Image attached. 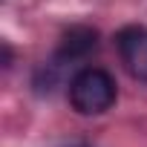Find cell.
I'll use <instances>...</instances> for the list:
<instances>
[{"label":"cell","mask_w":147,"mask_h":147,"mask_svg":"<svg viewBox=\"0 0 147 147\" xmlns=\"http://www.w3.org/2000/svg\"><path fill=\"white\" fill-rule=\"evenodd\" d=\"M115 43L124 69L136 81H147V26H124Z\"/></svg>","instance_id":"obj_2"},{"label":"cell","mask_w":147,"mask_h":147,"mask_svg":"<svg viewBox=\"0 0 147 147\" xmlns=\"http://www.w3.org/2000/svg\"><path fill=\"white\" fill-rule=\"evenodd\" d=\"M98 43V32L92 26H69L61 40H58V52H55V61L66 63V61H81L87 58Z\"/></svg>","instance_id":"obj_3"},{"label":"cell","mask_w":147,"mask_h":147,"mask_svg":"<svg viewBox=\"0 0 147 147\" xmlns=\"http://www.w3.org/2000/svg\"><path fill=\"white\" fill-rule=\"evenodd\" d=\"M69 104L81 115H101L115 104V81L107 69L87 66L69 84Z\"/></svg>","instance_id":"obj_1"},{"label":"cell","mask_w":147,"mask_h":147,"mask_svg":"<svg viewBox=\"0 0 147 147\" xmlns=\"http://www.w3.org/2000/svg\"><path fill=\"white\" fill-rule=\"evenodd\" d=\"M12 63V49H9V43H3V66H9Z\"/></svg>","instance_id":"obj_4"}]
</instances>
